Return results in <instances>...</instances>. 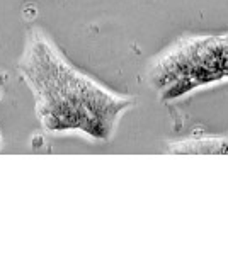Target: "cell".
Returning <instances> with one entry per match:
<instances>
[{"label": "cell", "instance_id": "cell-1", "mask_svg": "<svg viewBox=\"0 0 228 255\" xmlns=\"http://www.w3.org/2000/svg\"><path fill=\"white\" fill-rule=\"evenodd\" d=\"M19 73L36 99V116L49 133L113 138L135 99L121 96L80 72L43 29H32L19 60Z\"/></svg>", "mask_w": 228, "mask_h": 255}, {"label": "cell", "instance_id": "cell-2", "mask_svg": "<svg viewBox=\"0 0 228 255\" xmlns=\"http://www.w3.org/2000/svg\"><path fill=\"white\" fill-rule=\"evenodd\" d=\"M222 80H228V34L181 38L147 68L148 85L164 102Z\"/></svg>", "mask_w": 228, "mask_h": 255}, {"label": "cell", "instance_id": "cell-3", "mask_svg": "<svg viewBox=\"0 0 228 255\" xmlns=\"http://www.w3.org/2000/svg\"><path fill=\"white\" fill-rule=\"evenodd\" d=\"M174 153H228V138H188L169 145Z\"/></svg>", "mask_w": 228, "mask_h": 255}, {"label": "cell", "instance_id": "cell-4", "mask_svg": "<svg viewBox=\"0 0 228 255\" xmlns=\"http://www.w3.org/2000/svg\"><path fill=\"white\" fill-rule=\"evenodd\" d=\"M0 145H2V133H0Z\"/></svg>", "mask_w": 228, "mask_h": 255}]
</instances>
